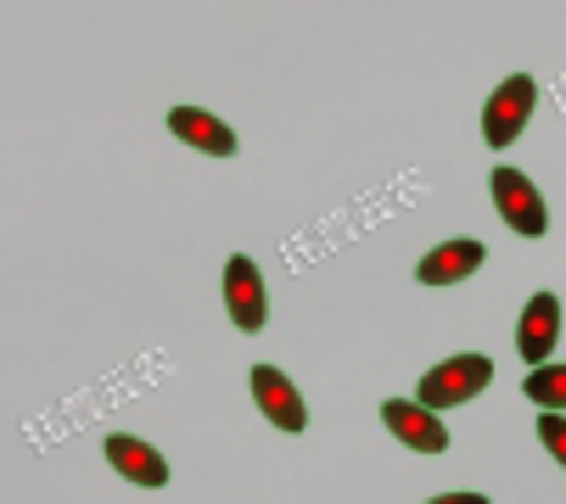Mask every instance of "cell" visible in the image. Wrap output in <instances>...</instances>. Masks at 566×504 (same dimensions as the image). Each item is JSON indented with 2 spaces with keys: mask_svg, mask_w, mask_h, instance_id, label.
<instances>
[{
  "mask_svg": "<svg viewBox=\"0 0 566 504\" xmlns=\"http://www.w3.org/2000/svg\"><path fill=\"white\" fill-rule=\"evenodd\" d=\"M169 129H175V140H186V146H197L208 157H235V129L224 118L202 113V107H175L169 113Z\"/></svg>",
  "mask_w": 566,
  "mask_h": 504,
  "instance_id": "cell-10",
  "label": "cell"
},
{
  "mask_svg": "<svg viewBox=\"0 0 566 504\" xmlns=\"http://www.w3.org/2000/svg\"><path fill=\"white\" fill-rule=\"evenodd\" d=\"M489 191H494V208H500V219H505L516 235H544V230H549V208H544L538 186L522 175V168L500 162L494 175H489Z\"/></svg>",
  "mask_w": 566,
  "mask_h": 504,
  "instance_id": "cell-3",
  "label": "cell"
},
{
  "mask_svg": "<svg viewBox=\"0 0 566 504\" xmlns=\"http://www.w3.org/2000/svg\"><path fill=\"white\" fill-rule=\"evenodd\" d=\"M224 308H230L235 330H264V319H270V303H264V275H259V264L248 259V252H235V259H224Z\"/></svg>",
  "mask_w": 566,
  "mask_h": 504,
  "instance_id": "cell-5",
  "label": "cell"
},
{
  "mask_svg": "<svg viewBox=\"0 0 566 504\" xmlns=\"http://www.w3.org/2000/svg\"><path fill=\"white\" fill-rule=\"evenodd\" d=\"M253 398H259V409H264L270 427H281V432H303V427H308V409H303L292 376H281L275 365H259V370H253Z\"/></svg>",
  "mask_w": 566,
  "mask_h": 504,
  "instance_id": "cell-8",
  "label": "cell"
},
{
  "mask_svg": "<svg viewBox=\"0 0 566 504\" xmlns=\"http://www.w3.org/2000/svg\"><path fill=\"white\" fill-rule=\"evenodd\" d=\"M107 465H113L124 482H135V487H169V460L157 454L151 443L129 438V432H113V438H107Z\"/></svg>",
  "mask_w": 566,
  "mask_h": 504,
  "instance_id": "cell-9",
  "label": "cell"
},
{
  "mask_svg": "<svg viewBox=\"0 0 566 504\" xmlns=\"http://www.w3.org/2000/svg\"><path fill=\"white\" fill-rule=\"evenodd\" d=\"M427 504H489L482 493H438V498H427Z\"/></svg>",
  "mask_w": 566,
  "mask_h": 504,
  "instance_id": "cell-13",
  "label": "cell"
},
{
  "mask_svg": "<svg viewBox=\"0 0 566 504\" xmlns=\"http://www.w3.org/2000/svg\"><path fill=\"white\" fill-rule=\"evenodd\" d=\"M482 264H489V246H482L476 235H460V241H443V246L427 252V259L416 264V281L421 286H454V281L476 275Z\"/></svg>",
  "mask_w": 566,
  "mask_h": 504,
  "instance_id": "cell-7",
  "label": "cell"
},
{
  "mask_svg": "<svg viewBox=\"0 0 566 504\" xmlns=\"http://www.w3.org/2000/svg\"><path fill=\"white\" fill-rule=\"evenodd\" d=\"M522 392H527L544 414H566V365H538V370H527Z\"/></svg>",
  "mask_w": 566,
  "mask_h": 504,
  "instance_id": "cell-11",
  "label": "cell"
},
{
  "mask_svg": "<svg viewBox=\"0 0 566 504\" xmlns=\"http://www.w3.org/2000/svg\"><path fill=\"white\" fill-rule=\"evenodd\" d=\"M538 443L566 465V414H538Z\"/></svg>",
  "mask_w": 566,
  "mask_h": 504,
  "instance_id": "cell-12",
  "label": "cell"
},
{
  "mask_svg": "<svg viewBox=\"0 0 566 504\" xmlns=\"http://www.w3.org/2000/svg\"><path fill=\"white\" fill-rule=\"evenodd\" d=\"M494 381V359H482V354H454L443 365H432L416 387V403L427 409H460L471 398H482V387Z\"/></svg>",
  "mask_w": 566,
  "mask_h": 504,
  "instance_id": "cell-1",
  "label": "cell"
},
{
  "mask_svg": "<svg viewBox=\"0 0 566 504\" xmlns=\"http://www.w3.org/2000/svg\"><path fill=\"white\" fill-rule=\"evenodd\" d=\"M533 107H538V84H533L527 73H511L500 91L482 102V140H489L494 151H505V146L527 129Z\"/></svg>",
  "mask_w": 566,
  "mask_h": 504,
  "instance_id": "cell-2",
  "label": "cell"
},
{
  "mask_svg": "<svg viewBox=\"0 0 566 504\" xmlns=\"http://www.w3.org/2000/svg\"><path fill=\"white\" fill-rule=\"evenodd\" d=\"M555 343H560V297L555 292H533L527 308H522V325H516V348L538 370V365H549Z\"/></svg>",
  "mask_w": 566,
  "mask_h": 504,
  "instance_id": "cell-6",
  "label": "cell"
},
{
  "mask_svg": "<svg viewBox=\"0 0 566 504\" xmlns=\"http://www.w3.org/2000/svg\"><path fill=\"white\" fill-rule=\"evenodd\" d=\"M381 420H387V432L403 449H416V454H443L449 449V427L438 420V409H427L416 398H387L381 403Z\"/></svg>",
  "mask_w": 566,
  "mask_h": 504,
  "instance_id": "cell-4",
  "label": "cell"
}]
</instances>
